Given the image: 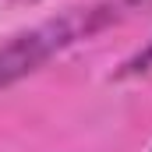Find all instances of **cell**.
<instances>
[{
	"label": "cell",
	"instance_id": "cell-2",
	"mask_svg": "<svg viewBox=\"0 0 152 152\" xmlns=\"http://www.w3.org/2000/svg\"><path fill=\"white\" fill-rule=\"evenodd\" d=\"M134 75H152V39L131 57V60H124V67L117 71V78H134Z\"/></svg>",
	"mask_w": 152,
	"mask_h": 152
},
{
	"label": "cell",
	"instance_id": "cell-3",
	"mask_svg": "<svg viewBox=\"0 0 152 152\" xmlns=\"http://www.w3.org/2000/svg\"><path fill=\"white\" fill-rule=\"evenodd\" d=\"M28 4H36V0H28Z\"/></svg>",
	"mask_w": 152,
	"mask_h": 152
},
{
	"label": "cell",
	"instance_id": "cell-1",
	"mask_svg": "<svg viewBox=\"0 0 152 152\" xmlns=\"http://www.w3.org/2000/svg\"><path fill=\"white\" fill-rule=\"evenodd\" d=\"M131 4L134 0H106V4H92V7H71L60 18H50L36 28H25V32L11 36L7 42H0V88H11L14 81L39 71L50 57L103 32L106 25H113L117 18H124L131 11Z\"/></svg>",
	"mask_w": 152,
	"mask_h": 152
}]
</instances>
